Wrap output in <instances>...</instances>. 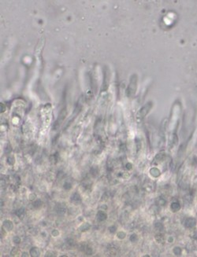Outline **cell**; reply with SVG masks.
<instances>
[{
  "label": "cell",
  "mask_w": 197,
  "mask_h": 257,
  "mask_svg": "<svg viewBox=\"0 0 197 257\" xmlns=\"http://www.w3.org/2000/svg\"><path fill=\"white\" fill-rule=\"evenodd\" d=\"M136 84H137V80H136V75H132V79H131L129 85L128 86L127 88V96L132 97L135 95L136 91Z\"/></svg>",
  "instance_id": "obj_1"
},
{
  "label": "cell",
  "mask_w": 197,
  "mask_h": 257,
  "mask_svg": "<svg viewBox=\"0 0 197 257\" xmlns=\"http://www.w3.org/2000/svg\"><path fill=\"white\" fill-rule=\"evenodd\" d=\"M151 106H152V105H151V102H149V103H148L147 105H145V106H143L142 108H141L140 110L139 111V112H138V114H137L138 117H140V118L145 117V116H146L147 114L148 113V112L150 111Z\"/></svg>",
  "instance_id": "obj_2"
},
{
  "label": "cell",
  "mask_w": 197,
  "mask_h": 257,
  "mask_svg": "<svg viewBox=\"0 0 197 257\" xmlns=\"http://www.w3.org/2000/svg\"><path fill=\"white\" fill-rule=\"evenodd\" d=\"M65 115H66V110H65V108H63L61 112H60V114H59V116H58V120H57V121L55 122V128H58V127L61 125V124H62V122H63L64 119H65Z\"/></svg>",
  "instance_id": "obj_3"
},
{
  "label": "cell",
  "mask_w": 197,
  "mask_h": 257,
  "mask_svg": "<svg viewBox=\"0 0 197 257\" xmlns=\"http://www.w3.org/2000/svg\"><path fill=\"white\" fill-rule=\"evenodd\" d=\"M30 253L32 254V256H38V255H40V251L38 250V248H32V250L30 251Z\"/></svg>",
  "instance_id": "obj_4"
}]
</instances>
